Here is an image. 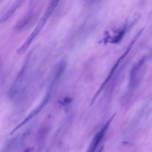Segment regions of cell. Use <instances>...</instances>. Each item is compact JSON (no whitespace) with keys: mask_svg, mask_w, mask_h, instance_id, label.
Wrapping results in <instances>:
<instances>
[{"mask_svg":"<svg viewBox=\"0 0 152 152\" xmlns=\"http://www.w3.org/2000/svg\"><path fill=\"white\" fill-rule=\"evenodd\" d=\"M71 101V99L68 98V97H66L61 102V103L62 105H66V104H68V103H69Z\"/></svg>","mask_w":152,"mask_h":152,"instance_id":"8","label":"cell"},{"mask_svg":"<svg viewBox=\"0 0 152 152\" xmlns=\"http://www.w3.org/2000/svg\"><path fill=\"white\" fill-rule=\"evenodd\" d=\"M145 61L146 58L142 57L131 68L129 73V79L128 84L129 90L130 91L134 90L138 86V84L140 81L142 74L141 73L142 72V69L144 68Z\"/></svg>","mask_w":152,"mask_h":152,"instance_id":"5","label":"cell"},{"mask_svg":"<svg viewBox=\"0 0 152 152\" xmlns=\"http://www.w3.org/2000/svg\"><path fill=\"white\" fill-rule=\"evenodd\" d=\"M60 0H52L49 4L46 11L43 13L42 18L39 21L38 23L33 29V31L30 34L28 37L23 42V43L20 46V48L17 50V53L18 55H21L28 49L30 44L32 43L34 38L38 35V34L41 31L45 25L46 24L50 16L53 13V11L56 8Z\"/></svg>","mask_w":152,"mask_h":152,"instance_id":"1","label":"cell"},{"mask_svg":"<svg viewBox=\"0 0 152 152\" xmlns=\"http://www.w3.org/2000/svg\"><path fill=\"white\" fill-rule=\"evenodd\" d=\"M140 15L138 14H134L132 17L125 21L124 24L112 29L104 37V42L109 43H118L121 41L128 30L131 28L138 20Z\"/></svg>","mask_w":152,"mask_h":152,"instance_id":"2","label":"cell"},{"mask_svg":"<svg viewBox=\"0 0 152 152\" xmlns=\"http://www.w3.org/2000/svg\"><path fill=\"white\" fill-rule=\"evenodd\" d=\"M115 115H113L106 122V124L103 126V127L100 129V131H99L96 134L94 135L93 139L92 140L91 142H90L86 152H95L97 147H98L99 143L100 142V141H102V140L103 139L104 134H105V132L106 131V129H107L109 125H110V123L111 122V121H112L113 118H114Z\"/></svg>","mask_w":152,"mask_h":152,"instance_id":"6","label":"cell"},{"mask_svg":"<svg viewBox=\"0 0 152 152\" xmlns=\"http://www.w3.org/2000/svg\"><path fill=\"white\" fill-rule=\"evenodd\" d=\"M103 147H102L99 150V151H98L97 152H103Z\"/></svg>","mask_w":152,"mask_h":152,"instance_id":"10","label":"cell"},{"mask_svg":"<svg viewBox=\"0 0 152 152\" xmlns=\"http://www.w3.org/2000/svg\"><path fill=\"white\" fill-rule=\"evenodd\" d=\"M33 150V148L32 147H27L23 151V152H32Z\"/></svg>","mask_w":152,"mask_h":152,"instance_id":"9","label":"cell"},{"mask_svg":"<svg viewBox=\"0 0 152 152\" xmlns=\"http://www.w3.org/2000/svg\"><path fill=\"white\" fill-rule=\"evenodd\" d=\"M142 29H141L135 36H134V39L132 40V41L130 42V43L129 44V45H128V46L127 47V48H126V49L125 50V52L119 57V58H118V59L117 60V61L116 62V63H115V64L113 65V68H112V69H111V71H110V72H109V75H108V76L107 77V78H106V79L105 80V81L103 83V84H102V86H100V87L99 88V89L98 90V91H97V93H96V94L94 95V97H93V99H92V100H91V104H92L93 103V102L95 100V99L97 98V97L98 96V95L100 93V92L103 90V88H104V87L106 86V84L109 83V81H110V80L111 79V78L113 77V74L116 72V71L117 70V69L118 68V66H119V64H121V62L124 60V59L126 57V56L128 54V53L129 52V51L131 50V48H132V47L133 46V45H134V44L135 43V42H136V40H137V39L138 38V37L140 36V35L141 34V32H142Z\"/></svg>","mask_w":152,"mask_h":152,"instance_id":"3","label":"cell"},{"mask_svg":"<svg viewBox=\"0 0 152 152\" xmlns=\"http://www.w3.org/2000/svg\"><path fill=\"white\" fill-rule=\"evenodd\" d=\"M21 1L22 0H17L16 2L14 3V4L8 9V11H7V12L0 18V24L6 22L13 15L15 10L20 6V4L21 3Z\"/></svg>","mask_w":152,"mask_h":152,"instance_id":"7","label":"cell"},{"mask_svg":"<svg viewBox=\"0 0 152 152\" xmlns=\"http://www.w3.org/2000/svg\"><path fill=\"white\" fill-rule=\"evenodd\" d=\"M58 81H55V80H53L52 84L50 86V87L49 88L48 91L47 92L46 96H45L43 100H42V103L34 109L27 116V118H26L21 122H20L17 126H15L12 131H11V134H13L17 130H18V129H20V128H21L22 126H23L26 123H27L29 121H30L32 118H33L34 116H37L38 115V113L41 112V110L43 109V107L46 105V104L49 102L51 96H52V91H53V88L54 87V86H55V84H56Z\"/></svg>","mask_w":152,"mask_h":152,"instance_id":"4","label":"cell"}]
</instances>
